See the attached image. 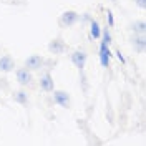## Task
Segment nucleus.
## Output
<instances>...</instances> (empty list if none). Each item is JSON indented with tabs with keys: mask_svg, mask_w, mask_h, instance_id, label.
<instances>
[{
	"mask_svg": "<svg viewBox=\"0 0 146 146\" xmlns=\"http://www.w3.org/2000/svg\"><path fill=\"white\" fill-rule=\"evenodd\" d=\"M72 63L78 68V70H83L85 68V65H86V60H88V55L85 50H75L72 53Z\"/></svg>",
	"mask_w": 146,
	"mask_h": 146,
	"instance_id": "3",
	"label": "nucleus"
},
{
	"mask_svg": "<svg viewBox=\"0 0 146 146\" xmlns=\"http://www.w3.org/2000/svg\"><path fill=\"white\" fill-rule=\"evenodd\" d=\"M78 20H80V15L75 10H66L60 15V25L62 27H73Z\"/></svg>",
	"mask_w": 146,
	"mask_h": 146,
	"instance_id": "1",
	"label": "nucleus"
},
{
	"mask_svg": "<svg viewBox=\"0 0 146 146\" xmlns=\"http://www.w3.org/2000/svg\"><path fill=\"white\" fill-rule=\"evenodd\" d=\"M17 82L22 86H30L33 82V75L28 68H18L17 70Z\"/></svg>",
	"mask_w": 146,
	"mask_h": 146,
	"instance_id": "4",
	"label": "nucleus"
},
{
	"mask_svg": "<svg viewBox=\"0 0 146 146\" xmlns=\"http://www.w3.org/2000/svg\"><path fill=\"white\" fill-rule=\"evenodd\" d=\"M145 35H139V36H135L133 38V48H135V52H138V53H143L145 52Z\"/></svg>",
	"mask_w": 146,
	"mask_h": 146,
	"instance_id": "11",
	"label": "nucleus"
},
{
	"mask_svg": "<svg viewBox=\"0 0 146 146\" xmlns=\"http://www.w3.org/2000/svg\"><path fill=\"white\" fill-rule=\"evenodd\" d=\"M13 68H15V62H13V58H12L10 55L0 56V72L9 73V72H12Z\"/></svg>",
	"mask_w": 146,
	"mask_h": 146,
	"instance_id": "7",
	"label": "nucleus"
},
{
	"mask_svg": "<svg viewBox=\"0 0 146 146\" xmlns=\"http://www.w3.org/2000/svg\"><path fill=\"white\" fill-rule=\"evenodd\" d=\"M145 28H146V25H145L143 20L133 23V30H135V33H138V35H145Z\"/></svg>",
	"mask_w": 146,
	"mask_h": 146,
	"instance_id": "12",
	"label": "nucleus"
},
{
	"mask_svg": "<svg viewBox=\"0 0 146 146\" xmlns=\"http://www.w3.org/2000/svg\"><path fill=\"white\" fill-rule=\"evenodd\" d=\"M48 52L52 55H62L66 52V45H65V42L62 38H55L48 43Z\"/></svg>",
	"mask_w": 146,
	"mask_h": 146,
	"instance_id": "6",
	"label": "nucleus"
},
{
	"mask_svg": "<svg viewBox=\"0 0 146 146\" xmlns=\"http://www.w3.org/2000/svg\"><path fill=\"white\" fill-rule=\"evenodd\" d=\"M91 36H93V38H100L101 36V30H100V25H98L96 20L91 22Z\"/></svg>",
	"mask_w": 146,
	"mask_h": 146,
	"instance_id": "13",
	"label": "nucleus"
},
{
	"mask_svg": "<svg viewBox=\"0 0 146 146\" xmlns=\"http://www.w3.org/2000/svg\"><path fill=\"white\" fill-rule=\"evenodd\" d=\"M103 42H105L106 45H110V43H111V35H110L108 30H105V32H103Z\"/></svg>",
	"mask_w": 146,
	"mask_h": 146,
	"instance_id": "14",
	"label": "nucleus"
},
{
	"mask_svg": "<svg viewBox=\"0 0 146 146\" xmlns=\"http://www.w3.org/2000/svg\"><path fill=\"white\" fill-rule=\"evenodd\" d=\"M53 101L56 105H60L62 108H70L72 106V100H70V95L63 90H55L53 91Z\"/></svg>",
	"mask_w": 146,
	"mask_h": 146,
	"instance_id": "2",
	"label": "nucleus"
},
{
	"mask_svg": "<svg viewBox=\"0 0 146 146\" xmlns=\"http://www.w3.org/2000/svg\"><path fill=\"white\" fill-rule=\"evenodd\" d=\"M100 60H101V65H103V66H108L110 65V50H108V45H106L105 42H101Z\"/></svg>",
	"mask_w": 146,
	"mask_h": 146,
	"instance_id": "9",
	"label": "nucleus"
},
{
	"mask_svg": "<svg viewBox=\"0 0 146 146\" xmlns=\"http://www.w3.org/2000/svg\"><path fill=\"white\" fill-rule=\"evenodd\" d=\"M135 2L139 9H146V0H135Z\"/></svg>",
	"mask_w": 146,
	"mask_h": 146,
	"instance_id": "15",
	"label": "nucleus"
},
{
	"mask_svg": "<svg viewBox=\"0 0 146 146\" xmlns=\"http://www.w3.org/2000/svg\"><path fill=\"white\" fill-rule=\"evenodd\" d=\"M43 65H45V60L40 55H32V56H28L27 60H25V68H28L30 72L40 70Z\"/></svg>",
	"mask_w": 146,
	"mask_h": 146,
	"instance_id": "5",
	"label": "nucleus"
},
{
	"mask_svg": "<svg viewBox=\"0 0 146 146\" xmlns=\"http://www.w3.org/2000/svg\"><path fill=\"white\" fill-rule=\"evenodd\" d=\"M13 101L18 105H27L28 103V93L25 90H18L13 93Z\"/></svg>",
	"mask_w": 146,
	"mask_h": 146,
	"instance_id": "10",
	"label": "nucleus"
},
{
	"mask_svg": "<svg viewBox=\"0 0 146 146\" xmlns=\"http://www.w3.org/2000/svg\"><path fill=\"white\" fill-rule=\"evenodd\" d=\"M40 88L43 91H46V93H50V91L55 90V82H53V78H52L50 73H45V75L40 78Z\"/></svg>",
	"mask_w": 146,
	"mask_h": 146,
	"instance_id": "8",
	"label": "nucleus"
}]
</instances>
